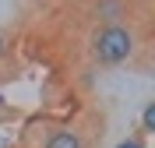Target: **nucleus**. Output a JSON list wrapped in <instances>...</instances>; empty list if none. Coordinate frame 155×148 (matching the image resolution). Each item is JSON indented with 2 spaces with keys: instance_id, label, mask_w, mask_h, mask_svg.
Masks as SVG:
<instances>
[{
  "instance_id": "obj_6",
  "label": "nucleus",
  "mask_w": 155,
  "mask_h": 148,
  "mask_svg": "<svg viewBox=\"0 0 155 148\" xmlns=\"http://www.w3.org/2000/svg\"><path fill=\"white\" fill-rule=\"evenodd\" d=\"M116 148H145V134H141V130H137V134H127Z\"/></svg>"
},
{
  "instance_id": "obj_4",
  "label": "nucleus",
  "mask_w": 155,
  "mask_h": 148,
  "mask_svg": "<svg viewBox=\"0 0 155 148\" xmlns=\"http://www.w3.org/2000/svg\"><path fill=\"white\" fill-rule=\"evenodd\" d=\"M141 134H155V99H148L145 109H141Z\"/></svg>"
},
{
  "instance_id": "obj_3",
  "label": "nucleus",
  "mask_w": 155,
  "mask_h": 148,
  "mask_svg": "<svg viewBox=\"0 0 155 148\" xmlns=\"http://www.w3.org/2000/svg\"><path fill=\"white\" fill-rule=\"evenodd\" d=\"M39 148H88V141L78 127L57 123V127H46V134L39 138Z\"/></svg>"
},
{
  "instance_id": "obj_2",
  "label": "nucleus",
  "mask_w": 155,
  "mask_h": 148,
  "mask_svg": "<svg viewBox=\"0 0 155 148\" xmlns=\"http://www.w3.org/2000/svg\"><path fill=\"white\" fill-rule=\"evenodd\" d=\"M85 14L92 25H113V21H130V4L127 0H88Z\"/></svg>"
},
{
  "instance_id": "obj_1",
  "label": "nucleus",
  "mask_w": 155,
  "mask_h": 148,
  "mask_svg": "<svg viewBox=\"0 0 155 148\" xmlns=\"http://www.w3.org/2000/svg\"><path fill=\"white\" fill-rule=\"evenodd\" d=\"M141 32L134 21H113V25H95L88 35V60L95 67H127L141 53Z\"/></svg>"
},
{
  "instance_id": "obj_5",
  "label": "nucleus",
  "mask_w": 155,
  "mask_h": 148,
  "mask_svg": "<svg viewBox=\"0 0 155 148\" xmlns=\"http://www.w3.org/2000/svg\"><path fill=\"white\" fill-rule=\"evenodd\" d=\"M11 53H14V35L7 28H0V67L11 60Z\"/></svg>"
}]
</instances>
